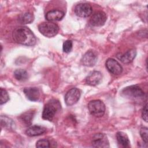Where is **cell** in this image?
I'll return each mask as SVG.
<instances>
[{
    "label": "cell",
    "mask_w": 148,
    "mask_h": 148,
    "mask_svg": "<svg viewBox=\"0 0 148 148\" xmlns=\"http://www.w3.org/2000/svg\"><path fill=\"white\" fill-rule=\"evenodd\" d=\"M142 117L143 120H145L146 122L147 121V104L146 103V105L143 106L142 112Z\"/></svg>",
    "instance_id": "obj_26"
},
{
    "label": "cell",
    "mask_w": 148,
    "mask_h": 148,
    "mask_svg": "<svg viewBox=\"0 0 148 148\" xmlns=\"http://www.w3.org/2000/svg\"><path fill=\"white\" fill-rule=\"evenodd\" d=\"M23 92L26 97L31 101H37L39 98L40 91L37 87H25L24 88Z\"/></svg>",
    "instance_id": "obj_12"
},
{
    "label": "cell",
    "mask_w": 148,
    "mask_h": 148,
    "mask_svg": "<svg viewBox=\"0 0 148 148\" xmlns=\"http://www.w3.org/2000/svg\"><path fill=\"white\" fill-rule=\"evenodd\" d=\"M34 117V112H26L23 113V115L20 116V119L24 123H25L27 125H30L31 124L32 120Z\"/></svg>",
    "instance_id": "obj_21"
},
{
    "label": "cell",
    "mask_w": 148,
    "mask_h": 148,
    "mask_svg": "<svg viewBox=\"0 0 148 148\" xmlns=\"http://www.w3.org/2000/svg\"><path fill=\"white\" fill-rule=\"evenodd\" d=\"M116 139L118 143L124 147H127L130 145V140L126 134L123 132H117L116 134Z\"/></svg>",
    "instance_id": "obj_17"
},
{
    "label": "cell",
    "mask_w": 148,
    "mask_h": 148,
    "mask_svg": "<svg viewBox=\"0 0 148 148\" xmlns=\"http://www.w3.org/2000/svg\"><path fill=\"white\" fill-rule=\"evenodd\" d=\"M72 49V42L71 40H67L65 41L63 43L62 49L65 53H69L71 51Z\"/></svg>",
    "instance_id": "obj_23"
},
{
    "label": "cell",
    "mask_w": 148,
    "mask_h": 148,
    "mask_svg": "<svg viewBox=\"0 0 148 148\" xmlns=\"http://www.w3.org/2000/svg\"><path fill=\"white\" fill-rule=\"evenodd\" d=\"M46 129L40 125H32L29 127L25 131V134L29 136H36L45 133Z\"/></svg>",
    "instance_id": "obj_16"
},
{
    "label": "cell",
    "mask_w": 148,
    "mask_h": 148,
    "mask_svg": "<svg viewBox=\"0 0 148 148\" xmlns=\"http://www.w3.org/2000/svg\"><path fill=\"white\" fill-rule=\"evenodd\" d=\"M107 69L113 75H120L123 71V68L118 61L113 58H109L106 61Z\"/></svg>",
    "instance_id": "obj_10"
},
{
    "label": "cell",
    "mask_w": 148,
    "mask_h": 148,
    "mask_svg": "<svg viewBox=\"0 0 148 148\" xmlns=\"http://www.w3.org/2000/svg\"><path fill=\"white\" fill-rule=\"evenodd\" d=\"M81 95L80 91L77 88L69 90L65 96V102L68 106H72L77 103Z\"/></svg>",
    "instance_id": "obj_7"
},
{
    "label": "cell",
    "mask_w": 148,
    "mask_h": 148,
    "mask_svg": "<svg viewBox=\"0 0 148 148\" xmlns=\"http://www.w3.org/2000/svg\"><path fill=\"white\" fill-rule=\"evenodd\" d=\"M13 40L17 43L25 46H34L36 43V38L32 32L27 27H18L12 33Z\"/></svg>",
    "instance_id": "obj_1"
},
{
    "label": "cell",
    "mask_w": 148,
    "mask_h": 148,
    "mask_svg": "<svg viewBox=\"0 0 148 148\" xmlns=\"http://www.w3.org/2000/svg\"><path fill=\"white\" fill-rule=\"evenodd\" d=\"M88 109L91 114L95 117L102 116L105 112V104L100 100H92L89 102Z\"/></svg>",
    "instance_id": "obj_5"
},
{
    "label": "cell",
    "mask_w": 148,
    "mask_h": 148,
    "mask_svg": "<svg viewBox=\"0 0 148 148\" xmlns=\"http://www.w3.org/2000/svg\"><path fill=\"white\" fill-rule=\"evenodd\" d=\"M102 79V73L99 71L91 72L86 77V82L90 86H96L101 82Z\"/></svg>",
    "instance_id": "obj_13"
},
{
    "label": "cell",
    "mask_w": 148,
    "mask_h": 148,
    "mask_svg": "<svg viewBox=\"0 0 148 148\" xmlns=\"http://www.w3.org/2000/svg\"><path fill=\"white\" fill-rule=\"evenodd\" d=\"M147 127H142L140 130V135L142 138L143 140L147 143V134H148V130Z\"/></svg>",
    "instance_id": "obj_25"
},
{
    "label": "cell",
    "mask_w": 148,
    "mask_h": 148,
    "mask_svg": "<svg viewBox=\"0 0 148 148\" xmlns=\"http://www.w3.org/2000/svg\"><path fill=\"white\" fill-rule=\"evenodd\" d=\"M14 77L19 81L26 80L28 77L27 72L23 69H17L14 72Z\"/></svg>",
    "instance_id": "obj_20"
},
{
    "label": "cell",
    "mask_w": 148,
    "mask_h": 148,
    "mask_svg": "<svg viewBox=\"0 0 148 148\" xmlns=\"http://www.w3.org/2000/svg\"><path fill=\"white\" fill-rule=\"evenodd\" d=\"M9 99V96L8 92L2 88H1V105L5 103Z\"/></svg>",
    "instance_id": "obj_22"
},
{
    "label": "cell",
    "mask_w": 148,
    "mask_h": 148,
    "mask_svg": "<svg viewBox=\"0 0 148 148\" xmlns=\"http://www.w3.org/2000/svg\"><path fill=\"white\" fill-rule=\"evenodd\" d=\"M1 125L2 128L8 130H13L15 128L14 122L6 116L2 115L1 116Z\"/></svg>",
    "instance_id": "obj_18"
},
{
    "label": "cell",
    "mask_w": 148,
    "mask_h": 148,
    "mask_svg": "<svg viewBox=\"0 0 148 148\" xmlns=\"http://www.w3.org/2000/svg\"><path fill=\"white\" fill-rule=\"evenodd\" d=\"M50 142L49 140L43 139H40L38 141H37L36 143V147H49L50 146Z\"/></svg>",
    "instance_id": "obj_24"
},
{
    "label": "cell",
    "mask_w": 148,
    "mask_h": 148,
    "mask_svg": "<svg viewBox=\"0 0 148 148\" xmlns=\"http://www.w3.org/2000/svg\"><path fill=\"white\" fill-rule=\"evenodd\" d=\"M34 17L33 14L29 12H25L19 15L18 17V21L23 24H29L34 21Z\"/></svg>",
    "instance_id": "obj_19"
},
{
    "label": "cell",
    "mask_w": 148,
    "mask_h": 148,
    "mask_svg": "<svg viewBox=\"0 0 148 148\" xmlns=\"http://www.w3.org/2000/svg\"><path fill=\"white\" fill-rule=\"evenodd\" d=\"M60 106L58 102H56L55 100L49 102L44 106L42 112V118L49 121L52 120Z\"/></svg>",
    "instance_id": "obj_4"
},
{
    "label": "cell",
    "mask_w": 148,
    "mask_h": 148,
    "mask_svg": "<svg viewBox=\"0 0 148 148\" xmlns=\"http://www.w3.org/2000/svg\"><path fill=\"white\" fill-rule=\"evenodd\" d=\"M64 13L60 10H50L46 13L45 15L46 19L48 21H60L62 20V18L64 16Z\"/></svg>",
    "instance_id": "obj_15"
},
{
    "label": "cell",
    "mask_w": 148,
    "mask_h": 148,
    "mask_svg": "<svg viewBox=\"0 0 148 148\" xmlns=\"http://www.w3.org/2000/svg\"><path fill=\"white\" fill-rule=\"evenodd\" d=\"M38 30L45 36L51 38L56 36L59 30L58 26L50 21L43 22L39 24Z\"/></svg>",
    "instance_id": "obj_3"
},
{
    "label": "cell",
    "mask_w": 148,
    "mask_h": 148,
    "mask_svg": "<svg viewBox=\"0 0 148 148\" xmlns=\"http://www.w3.org/2000/svg\"><path fill=\"white\" fill-rule=\"evenodd\" d=\"M97 58L96 53L92 50H89L83 55L81 59V62L83 65L90 67L96 64Z\"/></svg>",
    "instance_id": "obj_9"
},
{
    "label": "cell",
    "mask_w": 148,
    "mask_h": 148,
    "mask_svg": "<svg viewBox=\"0 0 148 148\" xmlns=\"http://www.w3.org/2000/svg\"><path fill=\"white\" fill-rule=\"evenodd\" d=\"M75 14L80 17H87L92 13V7L87 3H80L75 8Z\"/></svg>",
    "instance_id": "obj_8"
},
{
    "label": "cell",
    "mask_w": 148,
    "mask_h": 148,
    "mask_svg": "<svg viewBox=\"0 0 148 148\" xmlns=\"http://www.w3.org/2000/svg\"><path fill=\"white\" fill-rule=\"evenodd\" d=\"M121 92L125 97L134 101H140L145 97L144 91L141 88L136 85L125 87Z\"/></svg>",
    "instance_id": "obj_2"
},
{
    "label": "cell",
    "mask_w": 148,
    "mask_h": 148,
    "mask_svg": "<svg viewBox=\"0 0 148 148\" xmlns=\"http://www.w3.org/2000/svg\"><path fill=\"white\" fill-rule=\"evenodd\" d=\"M92 146L94 147L107 148L109 147V143L107 136L104 134L98 133L95 134L92 139Z\"/></svg>",
    "instance_id": "obj_6"
},
{
    "label": "cell",
    "mask_w": 148,
    "mask_h": 148,
    "mask_svg": "<svg viewBox=\"0 0 148 148\" xmlns=\"http://www.w3.org/2000/svg\"><path fill=\"white\" fill-rule=\"evenodd\" d=\"M106 21V15L102 11L95 12L91 17L90 23L94 27H100L103 25Z\"/></svg>",
    "instance_id": "obj_11"
},
{
    "label": "cell",
    "mask_w": 148,
    "mask_h": 148,
    "mask_svg": "<svg viewBox=\"0 0 148 148\" xmlns=\"http://www.w3.org/2000/svg\"><path fill=\"white\" fill-rule=\"evenodd\" d=\"M136 55V51L132 49L128 50L123 54H117V57L124 64H128L131 62Z\"/></svg>",
    "instance_id": "obj_14"
}]
</instances>
